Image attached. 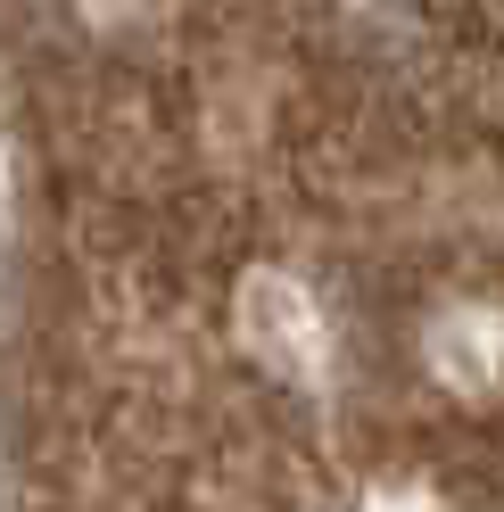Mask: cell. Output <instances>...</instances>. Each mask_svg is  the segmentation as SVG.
Masks as SVG:
<instances>
[]
</instances>
